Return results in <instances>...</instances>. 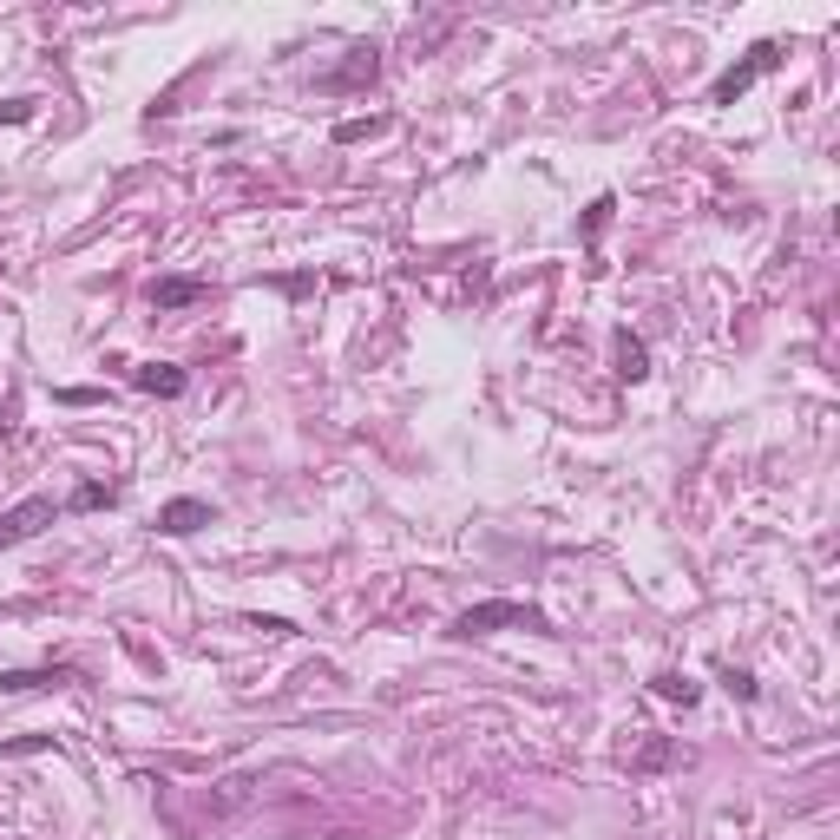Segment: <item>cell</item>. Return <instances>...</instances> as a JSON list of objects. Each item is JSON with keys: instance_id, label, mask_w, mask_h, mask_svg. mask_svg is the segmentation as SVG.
<instances>
[{"instance_id": "cell-1", "label": "cell", "mask_w": 840, "mask_h": 840, "mask_svg": "<svg viewBox=\"0 0 840 840\" xmlns=\"http://www.w3.org/2000/svg\"><path fill=\"white\" fill-rule=\"evenodd\" d=\"M775 60H781V46H775V40H762V46H755L742 66H729V73H722L716 86H709V105H736V99H742V93H748L762 73H775Z\"/></svg>"}, {"instance_id": "cell-2", "label": "cell", "mask_w": 840, "mask_h": 840, "mask_svg": "<svg viewBox=\"0 0 840 840\" xmlns=\"http://www.w3.org/2000/svg\"><path fill=\"white\" fill-rule=\"evenodd\" d=\"M499 624H545V618H539V610H525V604H513V598H486V604L460 610L454 637H486V630H499Z\"/></svg>"}, {"instance_id": "cell-3", "label": "cell", "mask_w": 840, "mask_h": 840, "mask_svg": "<svg viewBox=\"0 0 840 840\" xmlns=\"http://www.w3.org/2000/svg\"><path fill=\"white\" fill-rule=\"evenodd\" d=\"M53 519V499H26V506L14 513H0V545H20V539H34V532Z\"/></svg>"}, {"instance_id": "cell-4", "label": "cell", "mask_w": 840, "mask_h": 840, "mask_svg": "<svg viewBox=\"0 0 840 840\" xmlns=\"http://www.w3.org/2000/svg\"><path fill=\"white\" fill-rule=\"evenodd\" d=\"M198 525H210L204 499H171V506L158 513V532H171V539H184V532H198Z\"/></svg>"}, {"instance_id": "cell-5", "label": "cell", "mask_w": 840, "mask_h": 840, "mask_svg": "<svg viewBox=\"0 0 840 840\" xmlns=\"http://www.w3.org/2000/svg\"><path fill=\"white\" fill-rule=\"evenodd\" d=\"M249 795H257V781L230 775V781H217V788L204 795V815H237V807H249Z\"/></svg>"}, {"instance_id": "cell-6", "label": "cell", "mask_w": 840, "mask_h": 840, "mask_svg": "<svg viewBox=\"0 0 840 840\" xmlns=\"http://www.w3.org/2000/svg\"><path fill=\"white\" fill-rule=\"evenodd\" d=\"M198 296H204L198 276H164V283H151V302H158V309H184V302H198Z\"/></svg>"}, {"instance_id": "cell-7", "label": "cell", "mask_w": 840, "mask_h": 840, "mask_svg": "<svg viewBox=\"0 0 840 840\" xmlns=\"http://www.w3.org/2000/svg\"><path fill=\"white\" fill-rule=\"evenodd\" d=\"M138 387H145V395H184V368H171V361H151V368H138Z\"/></svg>"}, {"instance_id": "cell-8", "label": "cell", "mask_w": 840, "mask_h": 840, "mask_svg": "<svg viewBox=\"0 0 840 840\" xmlns=\"http://www.w3.org/2000/svg\"><path fill=\"white\" fill-rule=\"evenodd\" d=\"M618 375H624V381H643V375H650V355H643L637 335H618Z\"/></svg>"}, {"instance_id": "cell-9", "label": "cell", "mask_w": 840, "mask_h": 840, "mask_svg": "<svg viewBox=\"0 0 840 840\" xmlns=\"http://www.w3.org/2000/svg\"><path fill=\"white\" fill-rule=\"evenodd\" d=\"M650 689H657V696H663V703H683V709H689V703H696V696H703V689H696V683H689V677H683V669H663V677H657V683H650Z\"/></svg>"}, {"instance_id": "cell-10", "label": "cell", "mask_w": 840, "mask_h": 840, "mask_svg": "<svg viewBox=\"0 0 840 840\" xmlns=\"http://www.w3.org/2000/svg\"><path fill=\"white\" fill-rule=\"evenodd\" d=\"M34 683H60V669H0V689H34Z\"/></svg>"}, {"instance_id": "cell-11", "label": "cell", "mask_w": 840, "mask_h": 840, "mask_svg": "<svg viewBox=\"0 0 840 840\" xmlns=\"http://www.w3.org/2000/svg\"><path fill=\"white\" fill-rule=\"evenodd\" d=\"M73 506H79V513H99V506H112V486H93V480H86V486L73 493Z\"/></svg>"}, {"instance_id": "cell-12", "label": "cell", "mask_w": 840, "mask_h": 840, "mask_svg": "<svg viewBox=\"0 0 840 840\" xmlns=\"http://www.w3.org/2000/svg\"><path fill=\"white\" fill-rule=\"evenodd\" d=\"M368 132H381V119H348V125H335V138H342V145H355V138H368Z\"/></svg>"}, {"instance_id": "cell-13", "label": "cell", "mask_w": 840, "mask_h": 840, "mask_svg": "<svg viewBox=\"0 0 840 840\" xmlns=\"http://www.w3.org/2000/svg\"><path fill=\"white\" fill-rule=\"evenodd\" d=\"M669 755H677V748H669V742L657 736L650 748H643V755H637V768H663V762H669Z\"/></svg>"}, {"instance_id": "cell-14", "label": "cell", "mask_w": 840, "mask_h": 840, "mask_svg": "<svg viewBox=\"0 0 840 840\" xmlns=\"http://www.w3.org/2000/svg\"><path fill=\"white\" fill-rule=\"evenodd\" d=\"M26 119H34V105H26V99H14V105H0V125H26Z\"/></svg>"}, {"instance_id": "cell-15", "label": "cell", "mask_w": 840, "mask_h": 840, "mask_svg": "<svg viewBox=\"0 0 840 840\" xmlns=\"http://www.w3.org/2000/svg\"><path fill=\"white\" fill-rule=\"evenodd\" d=\"M53 736H26V742H0V748H7V755H34V748H46Z\"/></svg>"}]
</instances>
